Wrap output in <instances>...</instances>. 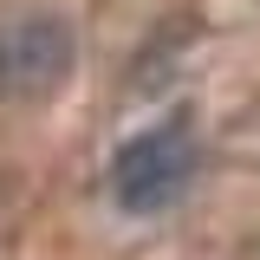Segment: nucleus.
Returning a JSON list of instances; mask_svg holds the SVG:
<instances>
[{
    "label": "nucleus",
    "mask_w": 260,
    "mask_h": 260,
    "mask_svg": "<svg viewBox=\"0 0 260 260\" xmlns=\"http://www.w3.org/2000/svg\"><path fill=\"white\" fill-rule=\"evenodd\" d=\"M195 169H202V143H195V124L176 111V117H162V124L117 143V156H111V202L124 215H137V221L169 215L189 195Z\"/></svg>",
    "instance_id": "obj_1"
},
{
    "label": "nucleus",
    "mask_w": 260,
    "mask_h": 260,
    "mask_svg": "<svg viewBox=\"0 0 260 260\" xmlns=\"http://www.w3.org/2000/svg\"><path fill=\"white\" fill-rule=\"evenodd\" d=\"M72 72H78V32L65 13L0 20V104H39L65 91Z\"/></svg>",
    "instance_id": "obj_2"
}]
</instances>
